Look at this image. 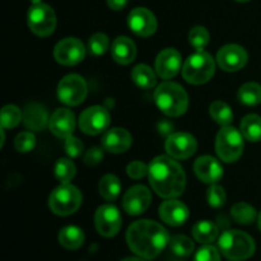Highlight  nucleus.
<instances>
[{
	"label": "nucleus",
	"mask_w": 261,
	"mask_h": 261,
	"mask_svg": "<svg viewBox=\"0 0 261 261\" xmlns=\"http://www.w3.org/2000/svg\"><path fill=\"white\" fill-rule=\"evenodd\" d=\"M126 242L130 250L145 260L155 259L170 244L167 229L149 219L137 221L127 228Z\"/></svg>",
	"instance_id": "nucleus-1"
},
{
	"label": "nucleus",
	"mask_w": 261,
	"mask_h": 261,
	"mask_svg": "<svg viewBox=\"0 0 261 261\" xmlns=\"http://www.w3.org/2000/svg\"><path fill=\"white\" fill-rule=\"evenodd\" d=\"M148 177L153 190L166 199H175L184 193L186 175L182 167L167 155L155 157L148 168Z\"/></svg>",
	"instance_id": "nucleus-2"
},
{
	"label": "nucleus",
	"mask_w": 261,
	"mask_h": 261,
	"mask_svg": "<svg viewBox=\"0 0 261 261\" xmlns=\"http://www.w3.org/2000/svg\"><path fill=\"white\" fill-rule=\"evenodd\" d=\"M154 101L163 114L173 117L185 114L189 106L186 91L173 82H165L158 86L154 92Z\"/></svg>",
	"instance_id": "nucleus-3"
},
{
	"label": "nucleus",
	"mask_w": 261,
	"mask_h": 261,
	"mask_svg": "<svg viewBox=\"0 0 261 261\" xmlns=\"http://www.w3.org/2000/svg\"><path fill=\"white\" fill-rule=\"evenodd\" d=\"M219 250L224 257L232 261H241L251 257L255 252V241L242 231L229 229L219 237Z\"/></svg>",
	"instance_id": "nucleus-4"
},
{
	"label": "nucleus",
	"mask_w": 261,
	"mask_h": 261,
	"mask_svg": "<svg viewBox=\"0 0 261 261\" xmlns=\"http://www.w3.org/2000/svg\"><path fill=\"white\" fill-rule=\"evenodd\" d=\"M216 73V63L205 51H198L186 59L182 68V76L190 84H204Z\"/></svg>",
	"instance_id": "nucleus-5"
},
{
	"label": "nucleus",
	"mask_w": 261,
	"mask_h": 261,
	"mask_svg": "<svg viewBox=\"0 0 261 261\" xmlns=\"http://www.w3.org/2000/svg\"><path fill=\"white\" fill-rule=\"evenodd\" d=\"M82 194L78 189L70 184H61L56 188L48 198V208L58 216H70L75 213L82 205Z\"/></svg>",
	"instance_id": "nucleus-6"
},
{
	"label": "nucleus",
	"mask_w": 261,
	"mask_h": 261,
	"mask_svg": "<svg viewBox=\"0 0 261 261\" xmlns=\"http://www.w3.org/2000/svg\"><path fill=\"white\" fill-rule=\"evenodd\" d=\"M216 150L223 162L232 163L239 160L244 150V140L239 130L232 126H223L217 134Z\"/></svg>",
	"instance_id": "nucleus-7"
},
{
	"label": "nucleus",
	"mask_w": 261,
	"mask_h": 261,
	"mask_svg": "<svg viewBox=\"0 0 261 261\" xmlns=\"http://www.w3.org/2000/svg\"><path fill=\"white\" fill-rule=\"evenodd\" d=\"M28 27L35 35L47 37L55 31L56 15L51 7L43 3H36L28 10Z\"/></svg>",
	"instance_id": "nucleus-8"
},
{
	"label": "nucleus",
	"mask_w": 261,
	"mask_h": 261,
	"mask_svg": "<svg viewBox=\"0 0 261 261\" xmlns=\"http://www.w3.org/2000/svg\"><path fill=\"white\" fill-rule=\"evenodd\" d=\"M87 83L78 74H69L64 76L58 86V97L68 106H78L86 99Z\"/></svg>",
	"instance_id": "nucleus-9"
},
{
	"label": "nucleus",
	"mask_w": 261,
	"mask_h": 261,
	"mask_svg": "<svg viewBox=\"0 0 261 261\" xmlns=\"http://www.w3.org/2000/svg\"><path fill=\"white\" fill-rule=\"evenodd\" d=\"M94 224L101 236L107 237V239L114 237L119 233L120 228H121V214H120L119 209L111 204L102 205L97 209L96 214H94Z\"/></svg>",
	"instance_id": "nucleus-10"
},
{
	"label": "nucleus",
	"mask_w": 261,
	"mask_h": 261,
	"mask_svg": "<svg viewBox=\"0 0 261 261\" xmlns=\"http://www.w3.org/2000/svg\"><path fill=\"white\" fill-rule=\"evenodd\" d=\"M110 125V114L105 107L92 106L79 116V129L88 135H97L105 132Z\"/></svg>",
	"instance_id": "nucleus-11"
},
{
	"label": "nucleus",
	"mask_w": 261,
	"mask_h": 261,
	"mask_svg": "<svg viewBox=\"0 0 261 261\" xmlns=\"http://www.w3.org/2000/svg\"><path fill=\"white\" fill-rule=\"evenodd\" d=\"M54 56L61 65H76L86 56V47L78 38L66 37L55 46Z\"/></svg>",
	"instance_id": "nucleus-12"
},
{
	"label": "nucleus",
	"mask_w": 261,
	"mask_h": 261,
	"mask_svg": "<svg viewBox=\"0 0 261 261\" xmlns=\"http://www.w3.org/2000/svg\"><path fill=\"white\" fill-rule=\"evenodd\" d=\"M166 150L175 160H186L196 152V140L188 133H173L166 140Z\"/></svg>",
	"instance_id": "nucleus-13"
},
{
	"label": "nucleus",
	"mask_w": 261,
	"mask_h": 261,
	"mask_svg": "<svg viewBox=\"0 0 261 261\" xmlns=\"http://www.w3.org/2000/svg\"><path fill=\"white\" fill-rule=\"evenodd\" d=\"M150 191L143 185H135L125 193L122 199V208L130 216H139L144 213L150 205Z\"/></svg>",
	"instance_id": "nucleus-14"
},
{
	"label": "nucleus",
	"mask_w": 261,
	"mask_h": 261,
	"mask_svg": "<svg viewBox=\"0 0 261 261\" xmlns=\"http://www.w3.org/2000/svg\"><path fill=\"white\" fill-rule=\"evenodd\" d=\"M129 27L135 35L140 37H149L157 30V19L147 8H135L127 18Z\"/></svg>",
	"instance_id": "nucleus-15"
},
{
	"label": "nucleus",
	"mask_w": 261,
	"mask_h": 261,
	"mask_svg": "<svg viewBox=\"0 0 261 261\" xmlns=\"http://www.w3.org/2000/svg\"><path fill=\"white\" fill-rule=\"evenodd\" d=\"M217 61L223 70L236 71L246 65L247 53L240 45H226L217 54Z\"/></svg>",
	"instance_id": "nucleus-16"
},
{
	"label": "nucleus",
	"mask_w": 261,
	"mask_h": 261,
	"mask_svg": "<svg viewBox=\"0 0 261 261\" xmlns=\"http://www.w3.org/2000/svg\"><path fill=\"white\" fill-rule=\"evenodd\" d=\"M181 69V55L175 48H165L155 59V70L163 79H171L177 75Z\"/></svg>",
	"instance_id": "nucleus-17"
},
{
	"label": "nucleus",
	"mask_w": 261,
	"mask_h": 261,
	"mask_svg": "<svg viewBox=\"0 0 261 261\" xmlns=\"http://www.w3.org/2000/svg\"><path fill=\"white\" fill-rule=\"evenodd\" d=\"M48 127L55 137L66 139L75 129V117L68 109H58L50 117Z\"/></svg>",
	"instance_id": "nucleus-18"
},
{
	"label": "nucleus",
	"mask_w": 261,
	"mask_h": 261,
	"mask_svg": "<svg viewBox=\"0 0 261 261\" xmlns=\"http://www.w3.org/2000/svg\"><path fill=\"white\" fill-rule=\"evenodd\" d=\"M194 172L196 177L205 184H216L223 176L222 165L211 155L199 157L194 163Z\"/></svg>",
	"instance_id": "nucleus-19"
},
{
	"label": "nucleus",
	"mask_w": 261,
	"mask_h": 261,
	"mask_svg": "<svg viewBox=\"0 0 261 261\" xmlns=\"http://www.w3.org/2000/svg\"><path fill=\"white\" fill-rule=\"evenodd\" d=\"M160 217L168 226H182L189 218V209L181 201L175 200V199H168L161 204Z\"/></svg>",
	"instance_id": "nucleus-20"
},
{
	"label": "nucleus",
	"mask_w": 261,
	"mask_h": 261,
	"mask_svg": "<svg viewBox=\"0 0 261 261\" xmlns=\"http://www.w3.org/2000/svg\"><path fill=\"white\" fill-rule=\"evenodd\" d=\"M102 147L110 153L126 152L132 145V135L129 132L121 127H114L107 130L102 137Z\"/></svg>",
	"instance_id": "nucleus-21"
},
{
	"label": "nucleus",
	"mask_w": 261,
	"mask_h": 261,
	"mask_svg": "<svg viewBox=\"0 0 261 261\" xmlns=\"http://www.w3.org/2000/svg\"><path fill=\"white\" fill-rule=\"evenodd\" d=\"M48 121L50 119L47 116V111L42 105L36 103V102L27 105L24 112H23V122L27 129L40 132V130L45 129Z\"/></svg>",
	"instance_id": "nucleus-22"
},
{
	"label": "nucleus",
	"mask_w": 261,
	"mask_h": 261,
	"mask_svg": "<svg viewBox=\"0 0 261 261\" xmlns=\"http://www.w3.org/2000/svg\"><path fill=\"white\" fill-rule=\"evenodd\" d=\"M111 51L115 61L122 64V65H127L132 63L137 55L135 43L126 36H120V37L115 38V41L112 42Z\"/></svg>",
	"instance_id": "nucleus-23"
},
{
	"label": "nucleus",
	"mask_w": 261,
	"mask_h": 261,
	"mask_svg": "<svg viewBox=\"0 0 261 261\" xmlns=\"http://www.w3.org/2000/svg\"><path fill=\"white\" fill-rule=\"evenodd\" d=\"M59 244L68 250H78L84 244V232L75 226L64 227L59 232Z\"/></svg>",
	"instance_id": "nucleus-24"
},
{
	"label": "nucleus",
	"mask_w": 261,
	"mask_h": 261,
	"mask_svg": "<svg viewBox=\"0 0 261 261\" xmlns=\"http://www.w3.org/2000/svg\"><path fill=\"white\" fill-rule=\"evenodd\" d=\"M218 226L211 221H199L193 227L194 240L200 244H211L218 237Z\"/></svg>",
	"instance_id": "nucleus-25"
},
{
	"label": "nucleus",
	"mask_w": 261,
	"mask_h": 261,
	"mask_svg": "<svg viewBox=\"0 0 261 261\" xmlns=\"http://www.w3.org/2000/svg\"><path fill=\"white\" fill-rule=\"evenodd\" d=\"M132 79L138 87L144 89L153 88L157 83V78L150 66L144 65V64H139L135 66L132 71Z\"/></svg>",
	"instance_id": "nucleus-26"
},
{
	"label": "nucleus",
	"mask_w": 261,
	"mask_h": 261,
	"mask_svg": "<svg viewBox=\"0 0 261 261\" xmlns=\"http://www.w3.org/2000/svg\"><path fill=\"white\" fill-rule=\"evenodd\" d=\"M241 133L250 142L261 140V117L257 115H247L241 121Z\"/></svg>",
	"instance_id": "nucleus-27"
},
{
	"label": "nucleus",
	"mask_w": 261,
	"mask_h": 261,
	"mask_svg": "<svg viewBox=\"0 0 261 261\" xmlns=\"http://www.w3.org/2000/svg\"><path fill=\"white\" fill-rule=\"evenodd\" d=\"M237 97H239V101L242 105L256 106V105L261 103V86L259 83H254V82L244 84L239 89Z\"/></svg>",
	"instance_id": "nucleus-28"
},
{
	"label": "nucleus",
	"mask_w": 261,
	"mask_h": 261,
	"mask_svg": "<svg viewBox=\"0 0 261 261\" xmlns=\"http://www.w3.org/2000/svg\"><path fill=\"white\" fill-rule=\"evenodd\" d=\"M99 194L109 201H114L121 191V184L115 175H106L99 181Z\"/></svg>",
	"instance_id": "nucleus-29"
},
{
	"label": "nucleus",
	"mask_w": 261,
	"mask_h": 261,
	"mask_svg": "<svg viewBox=\"0 0 261 261\" xmlns=\"http://www.w3.org/2000/svg\"><path fill=\"white\" fill-rule=\"evenodd\" d=\"M211 116L217 124L222 125V126H228L232 121H233V112H232L231 107L223 101H214L211 105Z\"/></svg>",
	"instance_id": "nucleus-30"
},
{
	"label": "nucleus",
	"mask_w": 261,
	"mask_h": 261,
	"mask_svg": "<svg viewBox=\"0 0 261 261\" xmlns=\"http://www.w3.org/2000/svg\"><path fill=\"white\" fill-rule=\"evenodd\" d=\"M170 249L176 256L178 257H188L194 252L195 245L194 241L184 234H177L170 239Z\"/></svg>",
	"instance_id": "nucleus-31"
},
{
	"label": "nucleus",
	"mask_w": 261,
	"mask_h": 261,
	"mask_svg": "<svg viewBox=\"0 0 261 261\" xmlns=\"http://www.w3.org/2000/svg\"><path fill=\"white\" fill-rule=\"evenodd\" d=\"M232 218L239 224H251L256 219V211L247 203H237L231 209Z\"/></svg>",
	"instance_id": "nucleus-32"
},
{
	"label": "nucleus",
	"mask_w": 261,
	"mask_h": 261,
	"mask_svg": "<svg viewBox=\"0 0 261 261\" xmlns=\"http://www.w3.org/2000/svg\"><path fill=\"white\" fill-rule=\"evenodd\" d=\"M55 176L61 184H69L75 176V165L70 160L61 158L55 165Z\"/></svg>",
	"instance_id": "nucleus-33"
},
{
	"label": "nucleus",
	"mask_w": 261,
	"mask_h": 261,
	"mask_svg": "<svg viewBox=\"0 0 261 261\" xmlns=\"http://www.w3.org/2000/svg\"><path fill=\"white\" fill-rule=\"evenodd\" d=\"M22 120V112L14 105H8L2 110V126L3 129L15 127Z\"/></svg>",
	"instance_id": "nucleus-34"
},
{
	"label": "nucleus",
	"mask_w": 261,
	"mask_h": 261,
	"mask_svg": "<svg viewBox=\"0 0 261 261\" xmlns=\"http://www.w3.org/2000/svg\"><path fill=\"white\" fill-rule=\"evenodd\" d=\"M189 41L196 51H204V48L209 43V32L206 31V28L196 25V27L191 28L190 33H189Z\"/></svg>",
	"instance_id": "nucleus-35"
},
{
	"label": "nucleus",
	"mask_w": 261,
	"mask_h": 261,
	"mask_svg": "<svg viewBox=\"0 0 261 261\" xmlns=\"http://www.w3.org/2000/svg\"><path fill=\"white\" fill-rule=\"evenodd\" d=\"M110 45V40L105 33H94L88 41V48L91 55H103Z\"/></svg>",
	"instance_id": "nucleus-36"
},
{
	"label": "nucleus",
	"mask_w": 261,
	"mask_h": 261,
	"mask_svg": "<svg viewBox=\"0 0 261 261\" xmlns=\"http://www.w3.org/2000/svg\"><path fill=\"white\" fill-rule=\"evenodd\" d=\"M36 138L31 132H23L15 137L14 147L18 152L28 153L35 148Z\"/></svg>",
	"instance_id": "nucleus-37"
},
{
	"label": "nucleus",
	"mask_w": 261,
	"mask_h": 261,
	"mask_svg": "<svg viewBox=\"0 0 261 261\" xmlns=\"http://www.w3.org/2000/svg\"><path fill=\"white\" fill-rule=\"evenodd\" d=\"M206 200L212 208H222L226 203V191L218 185H212L206 191Z\"/></svg>",
	"instance_id": "nucleus-38"
},
{
	"label": "nucleus",
	"mask_w": 261,
	"mask_h": 261,
	"mask_svg": "<svg viewBox=\"0 0 261 261\" xmlns=\"http://www.w3.org/2000/svg\"><path fill=\"white\" fill-rule=\"evenodd\" d=\"M194 261H221V255L216 247L206 245L196 252Z\"/></svg>",
	"instance_id": "nucleus-39"
},
{
	"label": "nucleus",
	"mask_w": 261,
	"mask_h": 261,
	"mask_svg": "<svg viewBox=\"0 0 261 261\" xmlns=\"http://www.w3.org/2000/svg\"><path fill=\"white\" fill-rule=\"evenodd\" d=\"M65 152L70 155L71 158H76L82 154L83 152V143L78 139V138L70 135L69 138H66L65 140Z\"/></svg>",
	"instance_id": "nucleus-40"
},
{
	"label": "nucleus",
	"mask_w": 261,
	"mask_h": 261,
	"mask_svg": "<svg viewBox=\"0 0 261 261\" xmlns=\"http://www.w3.org/2000/svg\"><path fill=\"white\" fill-rule=\"evenodd\" d=\"M147 166L144 165L140 161H134V162L129 163L126 167V173L129 175V177L135 178V180H139V178H143L148 173Z\"/></svg>",
	"instance_id": "nucleus-41"
},
{
	"label": "nucleus",
	"mask_w": 261,
	"mask_h": 261,
	"mask_svg": "<svg viewBox=\"0 0 261 261\" xmlns=\"http://www.w3.org/2000/svg\"><path fill=\"white\" fill-rule=\"evenodd\" d=\"M102 158H103V152L101 148L93 147L87 150V153L84 154V162L88 166H96L101 162Z\"/></svg>",
	"instance_id": "nucleus-42"
},
{
	"label": "nucleus",
	"mask_w": 261,
	"mask_h": 261,
	"mask_svg": "<svg viewBox=\"0 0 261 261\" xmlns=\"http://www.w3.org/2000/svg\"><path fill=\"white\" fill-rule=\"evenodd\" d=\"M158 130H160V133L162 135H172V132H173V124L172 122H170L168 120H161L160 122H158Z\"/></svg>",
	"instance_id": "nucleus-43"
},
{
	"label": "nucleus",
	"mask_w": 261,
	"mask_h": 261,
	"mask_svg": "<svg viewBox=\"0 0 261 261\" xmlns=\"http://www.w3.org/2000/svg\"><path fill=\"white\" fill-rule=\"evenodd\" d=\"M127 2H129V0H107V4H109V7L111 8V9L121 10L126 7Z\"/></svg>",
	"instance_id": "nucleus-44"
},
{
	"label": "nucleus",
	"mask_w": 261,
	"mask_h": 261,
	"mask_svg": "<svg viewBox=\"0 0 261 261\" xmlns=\"http://www.w3.org/2000/svg\"><path fill=\"white\" fill-rule=\"evenodd\" d=\"M122 261H145V259H143V257H126Z\"/></svg>",
	"instance_id": "nucleus-45"
},
{
	"label": "nucleus",
	"mask_w": 261,
	"mask_h": 261,
	"mask_svg": "<svg viewBox=\"0 0 261 261\" xmlns=\"http://www.w3.org/2000/svg\"><path fill=\"white\" fill-rule=\"evenodd\" d=\"M257 223H259V228H260V231H261V213H260L259 218H257Z\"/></svg>",
	"instance_id": "nucleus-46"
},
{
	"label": "nucleus",
	"mask_w": 261,
	"mask_h": 261,
	"mask_svg": "<svg viewBox=\"0 0 261 261\" xmlns=\"http://www.w3.org/2000/svg\"><path fill=\"white\" fill-rule=\"evenodd\" d=\"M31 2H32L33 4H36V3H41V0H31Z\"/></svg>",
	"instance_id": "nucleus-47"
},
{
	"label": "nucleus",
	"mask_w": 261,
	"mask_h": 261,
	"mask_svg": "<svg viewBox=\"0 0 261 261\" xmlns=\"http://www.w3.org/2000/svg\"><path fill=\"white\" fill-rule=\"evenodd\" d=\"M237 2H242V3H244V2H249V0H237Z\"/></svg>",
	"instance_id": "nucleus-48"
}]
</instances>
